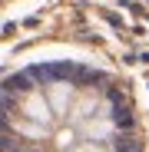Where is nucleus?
<instances>
[{
    "label": "nucleus",
    "mask_w": 149,
    "mask_h": 152,
    "mask_svg": "<svg viewBox=\"0 0 149 152\" xmlns=\"http://www.w3.org/2000/svg\"><path fill=\"white\" fill-rule=\"evenodd\" d=\"M133 96L90 63H30L4 86V152H142Z\"/></svg>",
    "instance_id": "obj_1"
}]
</instances>
